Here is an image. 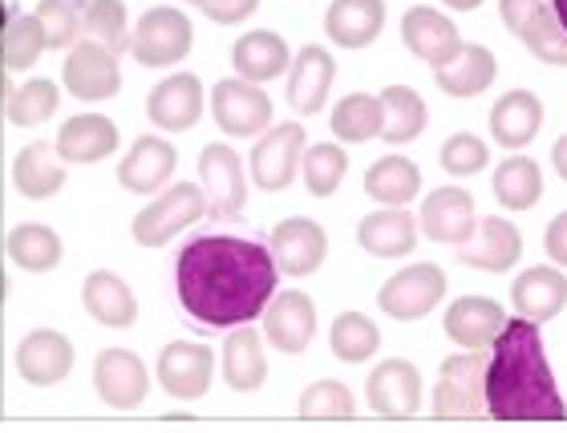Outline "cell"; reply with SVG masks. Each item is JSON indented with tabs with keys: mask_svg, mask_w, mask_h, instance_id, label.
Returning <instances> with one entry per match:
<instances>
[{
	"mask_svg": "<svg viewBox=\"0 0 567 433\" xmlns=\"http://www.w3.org/2000/svg\"><path fill=\"white\" fill-rule=\"evenodd\" d=\"M12 187L21 199H53L61 187H65V166H61V154L49 146V142H29L17 163H12Z\"/></svg>",
	"mask_w": 567,
	"mask_h": 433,
	"instance_id": "32",
	"label": "cell"
},
{
	"mask_svg": "<svg viewBox=\"0 0 567 433\" xmlns=\"http://www.w3.org/2000/svg\"><path fill=\"white\" fill-rule=\"evenodd\" d=\"M146 114L158 130H195L203 117V85L195 73H171L146 97Z\"/></svg>",
	"mask_w": 567,
	"mask_h": 433,
	"instance_id": "23",
	"label": "cell"
},
{
	"mask_svg": "<svg viewBox=\"0 0 567 433\" xmlns=\"http://www.w3.org/2000/svg\"><path fill=\"white\" fill-rule=\"evenodd\" d=\"M207 215V195L199 190V183H175V187L158 195L146 212L134 215L131 231L134 244L142 247H163L166 239H175L178 231H187L190 223H199Z\"/></svg>",
	"mask_w": 567,
	"mask_h": 433,
	"instance_id": "4",
	"label": "cell"
},
{
	"mask_svg": "<svg viewBox=\"0 0 567 433\" xmlns=\"http://www.w3.org/2000/svg\"><path fill=\"white\" fill-rule=\"evenodd\" d=\"M365 195L378 199L381 207H405L410 199L422 195V171L402 154H385L369 166L365 175Z\"/></svg>",
	"mask_w": 567,
	"mask_h": 433,
	"instance_id": "35",
	"label": "cell"
},
{
	"mask_svg": "<svg viewBox=\"0 0 567 433\" xmlns=\"http://www.w3.org/2000/svg\"><path fill=\"white\" fill-rule=\"evenodd\" d=\"M483 373H486L483 349H466V352L446 357L442 369H437V385H434L437 417H478V413L486 410Z\"/></svg>",
	"mask_w": 567,
	"mask_h": 433,
	"instance_id": "7",
	"label": "cell"
},
{
	"mask_svg": "<svg viewBox=\"0 0 567 433\" xmlns=\"http://www.w3.org/2000/svg\"><path fill=\"white\" fill-rule=\"evenodd\" d=\"M503 324H507L503 305L486 300V296H462V300H454L446 308V317H442L446 337L458 349H491V340L503 332Z\"/></svg>",
	"mask_w": 567,
	"mask_h": 433,
	"instance_id": "25",
	"label": "cell"
},
{
	"mask_svg": "<svg viewBox=\"0 0 567 433\" xmlns=\"http://www.w3.org/2000/svg\"><path fill=\"white\" fill-rule=\"evenodd\" d=\"M4 251H9V259L17 264V268L24 271H53L61 264V235L53 231V227H45V223H21V227H12L9 239H4Z\"/></svg>",
	"mask_w": 567,
	"mask_h": 433,
	"instance_id": "38",
	"label": "cell"
},
{
	"mask_svg": "<svg viewBox=\"0 0 567 433\" xmlns=\"http://www.w3.org/2000/svg\"><path fill=\"white\" fill-rule=\"evenodd\" d=\"M495 199L507 207V212H532L539 195H544V171L535 158L527 154H511L495 166Z\"/></svg>",
	"mask_w": 567,
	"mask_h": 433,
	"instance_id": "37",
	"label": "cell"
},
{
	"mask_svg": "<svg viewBox=\"0 0 567 433\" xmlns=\"http://www.w3.org/2000/svg\"><path fill=\"white\" fill-rule=\"evenodd\" d=\"M308 151V134L300 122H280V126H268L264 138L251 146V183L268 195H280V190L292 187L296 166Z\"/></svg>",
	"mask_w": 567,
	"mask_h": 433,
	"instance_id": "8",
	"label": "cell"
},
{
	"mask_svg": "<svg viewBox=\"0 0 567 433\" xmlns=\"http://www.w3.org/2000/svg\"><path fill=\"white\" fill-rule=\"evenodd\" d=\"M442 296H446V271L437 264H410V268H402L398 276L381 283L378 305L385 317L414 324V320H422L425 312H434L442 305Z\"/></svg>",
	"mask_w": 567,
	"mask_h": 433,
	"instance_id": "6",
	"label": "cell"
},
{
	"mask_svg": "<svg viewBox=\"0 0 567 433\" xmlns=\"http://www.w3.org/2000/svg\"><path fill=\"white\" fill-rule=\"evenodd\" d=\"M442 4H446V9H458V12H471V9H478L483 0H442Z\"/></svg>",
	"mask_w": 567,
	"mask_h": 433,
	"instance_id": "51",
	"label": "cell"
},
{
	"mask_svg": "<svg viewBox=\"0 0 567 433\" xmlns=\"http://www.w3.org/2000/svg\"><path fill=\"white\" fill-rule=\"evenodd\" d=\"M224 381L236 393H256L268 381V357H264V340L251 324L231 328L224 340Z\"/></svg>",
	"mask_w": 567,
	"mask_h": 433,
	"instance_id": "33",
	"label": "cell"
},
{
	"mask_svg": "<svg viewBox=\"0 0 567 433\" xmlns=\"http://www.w3.org/2000/svg\"><path fill=\"white\" fill-rule=\"evenodd\" d=\"M292 65V53H288V41L272 29H256V33H244L231 45V70L244 78V82H272L280 73H288Z\"/></svg>",
	"mask_w": 567,
	"mask_h": 433,
	"instance_id": "30",
	"label": "cell"
},
{
	"mask_svg": "<svg viewBox=\"0 0 567 433\" xmlns=\"http://www.w3.org/2000/svg\"><path fill=\"white\" fill-rule=\"evenodd\" d=\"M329 349L337 361L361 364L381 349V332L365 312H341L329 328Z\"/></svg>",
	"mask_w": 567,
	"mask_h": 433,
	"instance_id": "39",
	"label": "cell"
},
{
	"mask_svg": "<svg viewBox=\"0 0 567 433\" xmlns=\"http://www.w3.org/2000/svg\"><path fill=\"white\" fill-rule=\"evenodd\" d=\"M82 300L85 312L106 328H134V320H138V300L114 271H90L82 283Z\"/></svg>",
	"mask_w": 567,
	"mask_h": 433,
	"instance_id": "34",
	"label": "cell"
},
{
	"mask_svg": "<svg viewBox=\"0 0 567 433\" xmlns=\"http://www.w3.org/2000/svg\"><path fill=\"white\" fill-rule=\"evenodd\" d=\"M73 369V344L58 328H37L17 344V373L37 389L61 385Z\"/></svg>",
	"mask_w": 567,
	"mask_h": 433,
	"instance_id": "18",
	"label": "cell"
},
{
	"mask_svg": "<svg viewBox=\"0 0 567 433\" xmlns=\"http://www.w3.org/2000/svg\"><path fill=\"white\" fill-rule=\"evenodd\" d=\"M296 413H300L305 422H337V417H353L357 401H353V393H349V385H341V381L329 377V381H317V385H308L305 393H300Z\"/></svg>",
	"mask_w": 567,
	"mask_h": 433,
	"instance_id": "45",
	"label": "cell"
},
{
	"mask_svg": "<svg viewBox=\"0 0 567 433\" xmlns=\"http://www.w3.org/2000/svg\"><path fill=\"white\" fill-rule=\"evenodd\" d=\"M511 305H515L519 317L544 324V320H551L556 312H564L567 276L556 264H535V268H527L523 276H515V283H511Z\"/></svg>",
	"mask_w": 567,
	"mask_h": 433,
	"instance_id": "24",
	"label": "cell"
},
{
	"mask_svg": "<svg viewBox=\"0 0 567 433\" xmlns=\"http://www.w3.org/2000/svg\"><path fill=\"white\" fill-rule=\"evenodd\" d=\"M82 37L110 49L114 58L131 49V29H126V4L122 0H90L82 12Z\"/></svg>",
	"mask_w": 567,
	"mask_h": 433,
	"instance_id": "41",
	"label": "cell"
},
{
	"mask_svg": "<svg viewBox=\"0 0 567 433\" xmlns=\"http://www.w3.org/2000/svg\"><path fill=\"white\" fill-rule=\"evenodd\" d=\"M276 280L280 268L272 251L239 235H199L178 251L175 264L178 305L203 328L251 324L264 317Z\"/></svg>",
	"mask_w": 567,
	"mask_h": 433,
	"instance_id": "1",
	"label": "cell"
},
{
	"mask_svg": "<svg viewBox=\"0 0 567 433\" xmlns=\"http://www.w3.org/2000/svg\"><path fill=\"white\" fill-rule=\"evenodd\" d=\"M483 401L495 422H564L567 417L535 320H507L503 332L491 340Z\"/></svg>",
	"mask_w": 567,
	"mask_h": 433,
	"instance_id": "2",
	"label": "cell"
},
{
	"mask_svg": "<svg viewBox=\"0 0 567 433\" xmlns=\"http://www.w3.org/2000/svg\"><path fill=\"white\" fill-rule=\"evenodd\" d=\"M437 163H442V171H446V175L471 178V175H478V171H486V163H491V151H486V142L478 138V134H450V138L442 142Z\"/></svg>",
	"mask_w": 567,
	"mask_h": 433,
	"instance_id": "47",
	"label": "cell"
},
{
	"mask_svg": "<svg viewBox=\"0 0 567 433\" xmlns=\"http://www.w3.org/2000/svg\"><path fill=\"white\" fill-rule=\"evenodd\" d=\"M544 251L547 259H556L559 268H567V212L556 215V219L547 223V231H544Z\"/></svg>",
	"mask_w": 567,
	"mask_h": 433,
	"instance_id": "49",
	"label": "cell"
},
{
	"mask_svg": "<svg viewBox=\"0 0 567 433\" xmlns=\"http://www.w3.org/2000/svg\"><path fill=\"white\" fill-rule=\"evenodd\" d=\"M268 251H272L276 268L300 280V276H312L324 264V256H329V235H324V227L317 219L292 215V219H284L272 227Z\"/></svg>",
	"mask_w": 567,
	"mask_h": 433,
	"instance_id": "13",
	"label": "cell"
},
{
	"mask_svg": "<svg viewBox=\"0 0 567 433\" xmlns=\"http://www.w3.org/2000/svg\"><path fill=\"white\" fill-rule=\"evenodd\" d=\"M212 114L215 126L231 138H256L260 130L272 126V97L264 94V85L244 82V78H224L212 90Z\"/></svg>",
	"mask_w": 567,
	"mask_h": 433,
	"instance_id": "11",
	"label": "cell"
},
{
	"mask_svg": "<svg viewBox=\"0 0 567 433\" xmlns=\"http://www.w3.org/2000/svg\"><path fill=\"white\" fill-rule=\"evenodd\" d=\"M332 82H337V61H332L329 49L305 45L288 65V106L305 117L320 114L329 102Z\"/></svg>",
	"mask_w": 567,
	"mask_h": 433,
	"instance_id": "19",
	"label": "cell"
},
{
	"mask_svg": "<svg viewBox=\"0 0 567 433\" xmlns=\"http://www.w3.org/2000/svg\"><path fill=\"white\" fill-rule=\"evenodd\" d=\"M498 17L527 45V53H535L544 65L567 70V33L551 4H544V0H498Z\"/></svg>",
	"mask_w": 567,
	"mask_h": 433,
	"instance_id": "5",
	"label": "cell"
},
{
	"mask_svg": "<svg viewBox=\"0 0 567 433\" xmlns=\"http://www.w3.org/2000/svg\"><path fill=\"white\" fill-rule=\"evenodd\" d=\"M551 163H556V175L567 178V134H559L556 146H551Z\"/></svg>",
	"mask_w": 567,
	"mask_h": 433,
	"instance_id": "50",
	"label": "cell"
},
{
	"mask_svg": "<svg viewBox=\"0 0 567 433\" xmlns=\"http://www.w3.org/2000/svg\"><path fill=\"white\" fill-rule=\"evenodd\" d=\"M9 102H4V114H9L12 126H41L49 117L58 114V85L37 78V82H24L17 90H9Z\"/></svg>",
	"mask_w": 567,
	"mask_h": 433,
	"instance_id": "44",
	"label": "cell"
},
{
	"mask_svg": "<svg viewBox=\"0 0 567 433\" xmlns=\"http://www.w3.org/2000/svg\"><path fill=\"white\" fill-rule=\"evenodd\" d=\"M402 41L414 58H422L425 65H434V70L446 65L462 49V37H458V29H454V21H450L446 12L425 9V4H417V9H410L402 17Z\"/></svg>",
	"mask_w": 567,
	"mask_h": 433,
	"instance_id": "22",
	"label": "cell"
},
{
	"mask_svg": "<svg viewBox=\"0 0 567 433\" xmlns=\"http://www.w3.org/2000/svg\"><path fill=\"white\" fill-rule=\"evenodd\" d=\"M551 12L559 17V24H564V33H567V0H551Z\"/></svg>",
	"mask_w": 567,
	"mask_h": 433,
	"instance_id": "52",
	"label": "cell"
},
{
	"mask_svg": "<svg viewBox=\"0 0 567 433\" xmlns=\"http://www.w3.org/2000/svg\"><path fill=\"white\" fill-rule=\"evenodd\" d=\"M195 45V29L190 17L178 9H151L142 12L131 37V53L146 70H163V65H178Z\"/></svg>",
	"mask_w": 567,
	"mask_h": 433,
	"instance_id": "3",
	"label": "cell"
},
{
	"mask_svg": "<svg viewBox=\"0 0 567 433\" xmlns=\"http://www.w3.org/2000/svg\"><path fill=\"white\" fill-rule=\"evenodd\" d=\"M94 389L110 410H138L151 389V373L131 349H106L94 361Z\"/></svg>",
	"mask_w": 567,
	"mask_h": 433,
	"instance_id": "16",
	"label": "cell"
},
{
	"mask_svg": "<svg viewBox=\"0 0 567 433\" xmlns=\"http://www.w3.org/2000/svg\"><path fill=\"white\" fill-rule=\"evenodd\" d=\"M300 171H305L308 195L329 199V195H337V190H341L344 171H349V158H344L341 146L320 142V146H308V151H305V158H300Z\"/></svg>",
	"mask_w": 567,
	"mask_h": 433,
	"instance_id": "43",
	"label": "cell"
},
{
	"mask_svg": "<svg viewBox=\"0 0 567 433\" xmlns=\"http://www.w3.org/2000/svg\"><path fill=\"white\" fill-rule=\"evenodd\" d=\"M215 377V352L195 340H171L158 352V381L171 398L178 401H199L212 389Z\"/></svg>",
	"mask_w": 567,
	"mask_h": 433,
	"instance_id": "12",
	"label": "cell"
},
{
	"mask_svg": "<svg viewBox=\"0 0 567 433\" xmlns=\"http://www.w3.org/2000/svg\"><path fill=\"white\" fill-rule=\"evenodd\" d=\"M178 151L158 134H142L134 138V146L126 151V158L118 163V183L131 195H154L166 187V178L175 175Z\"/></svg>",
	"mask_w": 567,
	"mask_h": 433,
	"instance_id": "20",
	"label": "cell"
},
{
	"mask_svg": "<svg viewBox=\"0 0 567 433\" xmlns=\"http://www.w3.org/2000/svg\"><path fill=\"white\" fill-rule=\"evenodd\" d=\"M539 126H544V102L532 90H511L491 106V138L507 151L532 146Z\"/></svg>",
	"mask_w": 567,
	"mask_h": 433,
	"instance_id": "28",
	"label": "cell"
},
{
	"mask_svg": "<svg viewBox=\"0 0 567 433\" xmlns=\"http://www.w3.org/2000/svg\"><path fill=\"white\" fill-rule=\"evenodd\" d=\"M417 231H425V239H434V244L458 247L462 239L474 231V195L462 187L430 190L422 203Z\"/></svg>",
	"mask_w": 567,
	"mask_h": 433,
	"instance_id": "21",
	"label": "cell"
},
{
	"mask_svg": "<svg viewBox=\"0 0 567 433\" xmlns=\"http://www.w3.org/2000/svg\"><path fill=\"white\" fill-rule=\"evenodd\" d=\"M385 29V0H332L324 12V33L332 45L365 49Z\"/></svg>",
	"mask_w": 567,
	"mask_h": 433,
	"instance_id": "29",
	"label": "cell"
},
{
	"mask_svg": "<svg viewBox=\"0 0 567 433\" xmlns=\"http://www.w3.org/2000/svg\"><path fill=\"white\" fill-rule=\"evenodd\" d=\"M53 151L61 154V163H78V166L102 163V158H110V154L118 151V126L102 114H78L58 130Z\"/></svg>",
	"mask_w": 567,
	"mask_h": 433,
	"instance_id": "26",
	"label": "cell"
},
{
	"mask_svg": "<svg viewBox=\"0 0 567 433\" xmlns=\"http://www.w3.org/2000/svg\"><path fill=\"white\" fill-rule=\"evenodd\" d=\"M454 251H458V259L466 264V268L511 271L523 259V235L511 219H498V215H491V219L474 223V231L466 235Z\"/></svg>",
	"mask_w": 567,
	"mask_h": 433,
	"instance_id": "15",
	"label": "cell"
},
{
	"mask_svg": "<svg viewBox=\"0 0 567 433\" xmlns=\"http://www.w3.org/2000/svg\"><path fill=\"white\" fill-rule=\"evenodd\" d=\"M357 244L378 259H402L417 247V219L405 207H381L357 223Z\"/></svg>",
	"mask_w": 567,
	"mask_h": 433,
	"instance_id": "27",
	"label": "cell"
},
{
	"mask_svg": "<svg viewBox=\"0 0 567 433\" xmlns=\"http://www.w3.org/2000/svg\"><path fill=\"white\" fill-rule=\"evenodd\" d=\"M199 178H203V195H207V215L236 223L244 215V203H248V175H244L239 154L227 142L203 146Z\"/></svg>",
	"mask_w": 567,
	"mask_h": 433,
	"instance_id": "9",
	"label": "cell"
},
{
	"mask_svg": "<svg viewBox=\"0 0 567 433\" xmlns=\"http://www.w3.org/2000/svg\"><path fill=\"white\" fill-rule=\"evenodd\" d=\"M45 33V49H70L82 37V12L73 0H41L33 12Z\"/></svg>",
	"mask_w": 567,
	"mask_h": 433,
	"instance_id": "46",
	"label": "cell"
},
{
	"mask_svg": "<svg viewBox=\"0 0 567 433\" xmlns=\"http://www.w3.org/2000/svg\"><path fill=\"white\" fill-rule=\"evenodd\" d=\"M45 53V33H41V21L37 17H24L17 12L9 24H4V37H0V61H4V73H21L29 65H37V58Z\"/></svg>",
	"mask_w": 567,
	"mask_h": 433,
	"instance_id": "42",
	"label": "cell"
},
{
	"mask_svg": "<svg viewBox=\"0 0 567 433\" xmlns=\"http://www.w3.org/2000/svg\"><path fill=\"white\" fill-rule=\"evenodd\" d=\"M61 82L78 102H110L122 90L118 58L97 45V41H90V37H78L70 45L65 65H61Z\"/></svg>",
	"mask_w": 567,
	"mask_h": 433,
	"instance_id": "10",
	"label": "cell"
},
{
	"mask_svg": "<svg viewBox=\"0 0 567 433\" xmlns=\"http://www.w3.org/2000/svg\"><path fill=\"white\" fill-rule=\"evenodd\" d=\"M430 114H425V102L417 97V90L410 85H385L381 90V138L390 146H405L414 142L425 130Z\"/></svg>",
	"mask_w": 567,
	"mask_h": 433,
	"instance_id": "36",
	"label": "cell"
},
{
	"mask_svg": "<svg viewBox=\"0 0 567 433\" xmlns=\"http://www.w3.org/2000/svg\"><path fill=\"white\" fill-rule=\"evenodd\" d=\"M365 398L369 410L381 413V417H410V413L422 410V373L417 364L393 357V361H381L365 381Z\"/></svg>",
	"mask_w": 567,
	"mask_h": 433,
	"instance_id": "17",
	"label": "cell"
},
{
	"mask_svg": "<svg viewBox=\"0 0 567 433\" xmlns=\"http://www.w3.org/2000/svg\"><path fill=\"white\" fill-rule=\"evenodd\" d=\"M498 78V61L486 45H462L446 65L434 70V82L450 97H478Z\"/></svg>",
	"mask_w": 567,
	"mask_h": 433,
	"instance_id": "31",
	"label": "cell"
},
{
	"mask_svg": "<svg viewBox=\"0 0 567 433\" xmlns=\"http://www.w3.org/2000/svg\"><path fill=\"white\" fill-rule=\"evenodd\" d=\"M264 337L276 352L300 357L317 337V305L305 292H276L264 308Z\"/></svg>",
	"mask_w": 567,
	"mask_h": 433,
	"instance_id": "14",
	"label": "cell"
},
{
	"mask_svg": "<svg viewBox=\"0 0 567 433\" xmlns=\"http://www.w3.org/2000/svg\"><path fill=\"white\" fill-rule=\"evenodd\" d=\"M195 4H199L203 17H212L215 24H239L260 9V0H195Z\"/></svg>",
	"mask_w": 567,
	"mask_h": 433,
	"instance_id": "48",
	"label": "cell"
},
{
	"mask_svg": "<svg viewBox=\"0 0 567 433\" xmlns=\"http://www.w3.org/2000/svg\"><path fill=\"white\" fill-rule=\"evenodd\" d=\"M332 134L341 142H369L381 138V97L373 94H349L332 110Z\"/></svg>",
	"mask_w": 567,
	"mask_h": 433,
	"instance_id": "40",
	"label": "cell"
}]
</instances>
